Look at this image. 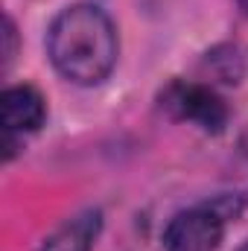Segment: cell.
Returning a JSON list of instances; mask_svg holds the SVG:
<instances>
[{"label": "cell", "mask_w": 248, "mask_h": 251, "mask_svg": "<svg viewBox=\"0 0 248 251\" xmlns=\"http://www.w3.org/2000/svg\"><path fill=\"white\" fill-rule=\"evenodd\" d=\"M240 3H243V9H246V12H248V0H240Z\"/></svg>", "instance_id": "52a82bcc"}, {"label": "cell", "mask_w": 248, "mask_h": 251, "mask_svg": "<svg viewBox=\"0 0 248 251\" xmlns=\"http://www.w3.org/2000/svg\"><path fill=\"white\" fill-rule=\"evenodd\" d=\"M117 29L111 18L91 3L62 9L47 32L53 67L73 85H99L117 64Z\"/></svg>", "instance_id": "6da1fadb"}, {"label": "cell", "mask_w": 248, "mask_h": 251, "mask_svg": "<svg viewBox=\"0 0 248 251\" xmlns=\"http://www.w3.org/2000/svg\"><path fill=\"white\" fill-rule=\"evenodd\" d=\"M3 70L12 64L15 59V47H18V35H15V24L9 21V18H3Z\"/></svg>", "instance_id": "8992f818"}, {"label": "cell", "mask_w": 248, "mask_h": 251, "mask_svg": "<svg viewBox=\"0 0 248 251\" xmlns=\"http://www.w3.org/2000/svg\"><path fill=\"white\" fill-rule=\"evenodd\" d=\"M231 207L222 201L198 204L175 213L164 228V249L167 251H216L225 234V222Z\"/></svg>", "instance_id": "7a4b0ae2"}, {"label": "cell", "mask_w": 248, "mask_h": 251, "mask_svg": "<svg viewBox=\"0 0 248 251\" xmlns=\"http://www.w3.org/2000/svg\"><path fill=\"white\" fill-rule=\"evenodd\" d=\"M47 120V105L38 88L32 85H12L3 91V128L24 134L38 131Z\"/></svg>", "instance_id": "277c9868"}, {"label": "cell", "mask_w": 248, "mask_h": 251, "mask_svg": "<svg viewBox=\"0 0 248 251\" xmlns=\"http://www.w3.org/2000/svg\"><path fill=\"white\" fill-rule=\"evenodd\" d=\"M102 228V213L97 207L76 213L73 219H67L56 234L47 237V243L41 251H91Z\"/></svg>", "instance_id": "5b68a950"}, {"label": "cell", "mask_w": 248, "mask_h": 251, "mask_svg": "<svg viewBox=\"0 0 248 251\" xmlns=\"http://www.w3.org/2000/svg\"><path fill=\"white\" fill-rule=\"evenodd\" d=\"M167 105L190 123L201 126L204 131L219 134L228 126V105L225 100L207 85H173L167 94Z\"/></svg>", "instance_id": "3957f363"}]
</instances>
